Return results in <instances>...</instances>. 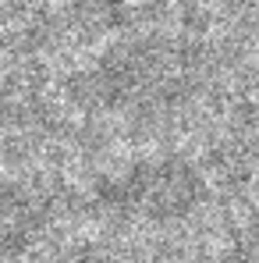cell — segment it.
<instances>
[{"label": "cell", "mask_w": 259, "mask_h": 263, "mask_svg": "<svg viewBox=\"0 0 259 263\" xmlns=\"http://www.w3.org/2000/svg\"><path fill=\"white\" fill-rule=\"evenodd\" d=\"M46 220L43 203L22 185H0V260L25 253Z\"/></svg>", "instance_id": "1"}, {"label": "cell", "mask_w": 259, "mask_h": 263, "mask_svg": "<svg viewBox=\"0 0 259 263\" xmlns=\"http://www.w3.org/2000/svg\"><path fill=\"white\" fill-rule=\"evenodd\" d=\"M75 4H82L89 11H107V7H117L121 0H75Z\"/></svg>", "instance_id": "2"}]
</instances>
